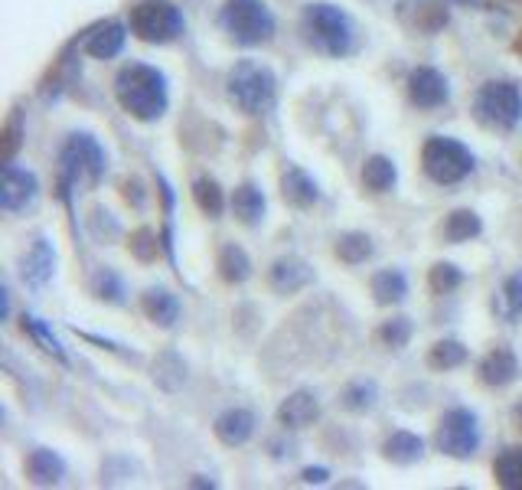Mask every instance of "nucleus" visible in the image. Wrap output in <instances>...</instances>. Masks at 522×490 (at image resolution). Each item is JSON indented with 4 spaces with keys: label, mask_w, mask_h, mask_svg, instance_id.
<instances>
[{
    "label": "nucleus",
    "mask_w": 522,
    "mask_h": 490,
    "mask_svg": "<svg viewBox=\"0 0 522 490\" xmlns=\"http://www.w3.org/2000/svg\"><path fill=\"white\" fill-rule=\"evenodd\" d=\"M118 105L138 121H157L167 112V79L154 66H124L115 79Z\"/></svg>",
    "instance_id": "1"
},
{
    "label": "nucleus",
    "mask_w": 522,
    "mask_h": 490,
    "mask_svg": "<svg viewBox=\"0 0 522 490\" xmlns=\"http://www.w3.org/2000/svg\"><path fill=\"white\" fill-rule=\"evenodd\" d=\"M275 72L252 59H242L239 66L229 72V102L245 115H261L275 105Z\"/></svg>",
    "instance_id": "2"
},
{
    "label": "nucleus",
    "mask_w": 522,
    "mask_h": 490,
    "mask_svg": "<svg viewBox=\"0 0 522 490\" xmlns=\"http://www.w3.org/2000/svg\"><path fill=\"white\" fill-rule=\"evenodd\" d=\"M304 33L307 40L327 56H346L353 49V23L333 4H307Z\"/></svg>",
    "instance_id": "3"
},
{
    "label": "nucleus",
    "mask_w": 522,
    "mask_h": 490,
    "mask_svg": "<svg viewBox=\"0 0 522 490\" xmlns=\"http://www.w3.org/2000/svg\"><path fill=\"white\" fill-rule=\"evenodd\" d=\"M219 20L239 46H261L275 36V17L261 0H226Z\"/></svg>",
    "instance_id": "4"
},
{
    "label": "nucleus",
    "mask_w": 522,
    "mask_h": 490,
    "mask_svg": "<svg viewBox=\"0 0 522 490\" xmlns=\"http://www.w3.org/2000/svg\"><path fill=\"white\" fill-rule=\"evenodd\" d=\"M421 167L434 183L451 187V183H461L474 170V154L454 138H428L421 147Z\"/></svg>",
    "instance_id": "5"
},
{
    "label": "nucleus",
    "mask_w": 522,
    "mask_h": 490,
    "mask_svg": "<svg viewBox=\"0 0 522 490\" xmlns=\"http://www.w3.org/2000/svg\"><path fill=\"white\" fill-rule=\"evenodd\" d=\"M131 33L144 43H173L183 33V14L170 0H141L131 7Z\"/></svg>",
    "instance_id": "6"
},
{
    "label": "nucleus",
    "mask_w": 522,
    "mask_h": 490,
    "mask_svg": "<svg viewBox=\"0 0 522 490\" xmlns=\"http://www.w3.org/2000/svg\"><path fill=\"white\" fill-rule=\"evenodd\" d=\"M474 112L487 128L509 131L522 118V92L513 82H487L474 98Z\"/></svg>",
    "instance_id": "7"
},
{
    "label": "nucleus",
    "mask_w": 522,
    "mask_h": 490,
    "mask_svg": "<svg viewBox=\"0 0 522 490\" xmlns=\"http://www.w3.org/2000/svg\"><path fill=\"white\" fill-rule=\"evenodd\" d=\"M105 174V151L92 134H72L69 144L62 147V183L85 180L98 183Z\"/></svg>",
    "instance_id": "8"
},
{
    "label": "nucleus",
    "mask_w": 522,
    "mask_h": 490,
    "mask_svg": "<svg viewBox=\"0 0 522 490\" xmlns=\"http://www.w3.org/2000/svg\"><path fill=\"white\" fill-rule=\"evenodd\" d=\"M438 448L451 458H474L480 448L477 415L470 409L444 412V419L438 425Z\"/></svg>",
    "instance_id": "9"
},
{
    "label": "nucleus",
    "mask_w": 522,
    "mask_h": 490,
    "mask_svg": "<svg viewBox=\"0 0 522 490\" xmlns=\"http://www.w3.org/2000/svg\"><path fill=\"white\" fill-rule=\"evenodd\" d=\"M36 200V177L30 170L4 164V183H0V206L7 213H20Z\"/></svg>",
    "instance_id": "10"
},
{
    "label": "nucleus",
    "mask_w": 522,
    "mask_h": 490,
    "mask_svg": "<svg viewBox=\"0 0 522 490\" xmlns=\"http://www.w3.org/2000/svg\"><path fill=\"white\" fill-rule=\"evenodd\" d=\"M408 98L418 108H441L451 98V89H447V79L438 69L421 66L408 76Z\"/></svg>",
    "instance_id": "11"
},
{
    "label": "nucleus",
    "mask_w": 522,
    "mask_h": 490,
    "mask_svg": "<svg viewBox=\"0 0 522 490\" xmlns=\"http://www.w3.org/2000/svg\"><path fill=\"white\" fill-rule=\"evenodd\" d=\"M320 419V402L314 392H294L281 402L278 409V422L288 425V428H307Z\"/></svg>",
    "instance_id": "12"
},
{
    "label": "nucleus",
    "mask_w": 522,
    "mask_h": 490,
    "mask_svg": "<svg viewBox=\"0 0 522 490\" xmlns=\"http://www.w3.org/2000/svg\"><path fill=\"white\" fill-rule=\"evenodd\" d=\"M516 376H519V363L513 357V350H506V347L490 350L487 357H483V363H480V379L487 386H493V389L509 386Z\"/></svg>",
    "instance_id": "13"
},
{
    "label": "nucleus",
    "mask_w": 522,
    "mask_h": 490,
    "mask_svg": "<svg viewBox=\"0 0 522 490\" xmlns=\"http://www.w3.org/2000/svg\"><path fill=\"white\" fill-rule=\"evenodd\" d=\"M252 432H255V415L245 409H229L216 419V438L229 448L245 445V441L252 438Z\"/></svg>",
    "instance_id": "14"
},
{
    "label": "nucleus",
    "mask_w": 522,
    "mask_h": 490,
    "mask_svg": "<svg viewBox=\"0 0 522 490\" xmlns=\"http://www.w3.org/2000/svg\"><path fill=\"white\" fill-rule=\"evenodd\" d=\"M281 193H284V200H288L291 206H297V210H310V206L320 200L317 183L310 180L301 167L284 170V174H281Z\"/></svg>",
    "instance_id": "15"
},
{
    "label": "nucleus",
    "mask_w": 522,
    "mask_h": 490,
    "mask_svg": "<svg viewBox=\"0 0 522 490\" xmlns=\"http://www.w3.org/2000/svg\"><path fill=\"white\" fill-rule=\"evenodd\" d=\"M53 265H56V255H53V245H49L46 239H36L30 245V252L23 255V281H30L33 288H40L49 281V275H53Z\"/></svg>",
    "instance_id": "16"
},
{
    "label": "nucleus",
    "mask_w": 522,
    "mask_h": 490,
    "mask_svg": "<svg viewBox=\"0 0 522 490\" xmlns=\"http://www.w3.org/2000/svg\"><path fill=\"white\" fill-rule=\"evenodd\" d=\"M268 281H271V288H275V291L294 294V291H301V288L310 285V281H314V272H310L301 259H281V262L271 265Z\"/></svg>",
    "instance_id": "17"
},
{
    "label": "nucleus",
    "mask_w": 522,
    "mask_h": 490,
    "mask_svg": "<svg viewBox=\"0 0 522 490\" xmlns=\"http://www.w3.org/2000/svg\"><path fill=\"white\" fill-rule=\"evenodd\" d=\"M141 308L147 314V321H154L160 327H173V324H177V317H180V301L173 298L170 291H160V288L144 291Z\"/></svg>",
    "instance_id": "18"
},
{
    "label": "nucleus",
    "mask_w": 522,
    "mask_h": 490,
    "mask_svg": "<svg viewBox=\"0 0 522 490\" xmlns=\"http://www.w3.org/2000/svg\"><path fill=\"white\" fill-rule=\"evenodd\" d=\"M232 213L242 219L245 226H258L261 219H265V196H261L258 187L252 183H245L232 193Z\"/></svg>",
    "instance_id": "19"
},
{
    "label": "nucleus",
    "mask_w": 522,
    "mask_h": 490,
    "mask_svg": "<svg viewBox=\"0 0 522 490\" xmlns=\"http://www.w3.org/2000/svg\"><path fill=\"white\" fill-rule=\"evenodd\" d=\"M27 474L33 484H56L62 481V474H66V464H62V458L53 455V451L40 448L27 458Z\"/></svg>",
    "instance_id": "20"
},
{
    "label": "nucleus",
    "mask_w": 522,
    "mask_h": 490,
    "mask_svg": "<svg viewBox=\"0 0 522 490\" xmlns=\"http://www.w3.org/2000/svg\"><path fill=\"white\" fill-rule=\"evenodd\" d=\"M382 451H385V458L395 461V464H415L421 455H425V441L412 432H395L382 445Z\"/></svg>",
    "instance_id": "21"
},
{
    "label": "nucleus",
    "mask_w": 522,
    "mask_h": 490,
    "mask_svg": "<svg viewBox=\"0 0 522 490\" xmlns=\"http://www.w3.org/2000/svg\"><path fill=\"white\" fill-rule=\"evenodd\" d=\"M124 27L121 23H105V27H98L92 33V40L85 43V49L95 56V59H111V56H118L121 53V46H124Z\"/></svg>",
    "instance_id": "22"
},
{
    "label": "nucleus",
    "mask_w": 522,
    "mask_h": 490,
    "mask_svg": "<svg viewBox=\"0 0 522 490\" xmlns=\"http://www.w3.org/2000/svg\"><path fill=\"white\" fill-rule=\"evenodd\" d=\"M493 477L496 484L506 490H519L522 487V448H506L496 455L493 461Z\"/></svg>",
    "instance_id": "23"
},
{
    "label": "nucleus",
    "mask_w": 522,
    "mask_h": 490,
    "mask_svg": "<svg viewBox=\"0 0 522 490\" xmlns=\"http://www.w3.org/2000/svg\"><path fill=\"white\" fill-rule=\"evenodd\" d=\"M372 294H376L379 304H399L408 294V281L395 268H385V272L372 275Z\"/></svg>",
    "instance_id": "24"
},
{
    "label": "nucleus",
    "mask_w": 522,
    "mask_h": 490,
    "mask_svg": "<svg viewBox=\"0 0 522 490\" xmlns=\"http://www.w3.org/2000/svg\"><path fill=\"white\" fill-rule=\"evenodd\" d=\"M219 275L226 278L229 285H242V281L252 275V262H248V255L239 245H226V249L219 252Z\"/></svg>",
    "instance_id": "25"
},
{
    "label": "nucleus",
    "mask_w": 522,
    "mask_h": 490,
    "mask_svg": "<svg viewBox=\"0 0 522 490\" xmlns=\"http://www.w3.org/2000/svg\"><path fill=\"white\" fill-rule=\"evenodd\" d=\"M395 164L389 161V157H369L366 167H363V183L372 190V193H385L395 187Z\"/></svg>",
    "instance_id": "26"
},
{
    "label": "nucleus",
    "mask_w": 522,
    "mask_h": 490,
    "mask_svg": "<svg viewBox=\"0 0 522 490\" xmlns=\"http://www.w3.org/2000/svg\"><path fill=\"white\" fill-rule=\"evenodd\" d=\"M480 216L477 213H470V210H457L447 216V223H444V239L447 242H467V239H474L480 236Z\"/></svg>",
    "instance_id": "27"
},
{
    "label": "nucleus",
    "mask_w": 522,
    "mask_h": 490,
    "mask_svg": "<svg viewBox=\"0 0 522 490\" xmlns=\"http://www.w3.org/2000/svg\"><path fill=\"white\" fill-rule=\"evenodd\" d=\"M467 360V347L457 340H441L434 343L431 353H428V366L431 370H454V366H461Z\"/></svg>",
    "instance_id": "28"
},
{
    "label": "nucleus",
    "mask_w": 522,
    "mask_h": 490,
    "mask_svg": "<svg viewBox=\"0 0 522 490\" xmlns=\"http://www.w3.org/2000/svg\"><path fill=\"white\" fill-rule=\"evenodd\" d=\"M372 255V242L363 232H350V236H340L337 239V259L346 262V265H359L366 262Z\"/></svg>",
    "instance_id": "29"
},
{
    "label": "nucleus",
    "mask_w": 522,
    "mask_h": 490,
    "mask_svg": "<svg viewBox=\"0 0 522 490\" xmlns=\"http://www.w3.org/2000/svg\"><path fill=\"white\" fill-rule=\"evenodd\" d=\"M193 200H196V206H200V210H203L206 216H219L222 206H226V200H222L219 183L209 180V177H203V180L193 183Z\"/></svg>",
    "instance_id": "30"
},
{
    "label": "nucleus",
    "mask_w": 522,
    "mask_h": 490,
    "mask_svg": "<svg viewBox=\"0 0 522 490\" xmlns=\"http://www.w3.org/2000/svg\"><path fill=\"white\" fill-rule=\"evenodd\" d=\"M428 285H431L434 294H451L454 288H461V285H464V275H461V268H457V265L438 262V265L431 268Z\"/></svg>",
    "instance_id": "31"
},
{
    "label": "nucleus",
    "mask_w": 522,
    "mask_h": 490,
    "mask_svg": "<svg viewBox=\"0 0 522 490\" xmlns=\"http://www.w3.org/2000/svg\"><path fill=\"white\" fill-rule=\"evenodd\" d=\"M92 291L98 294L102 301H111V304H121L124 298V285H121V278L111 272V268H98L95 278H92Z\"/></svg>",
    "instance_id": "32"
},
{
    "label": "nucleus",
    "mask_w": 522,
    "mask_h": 490,
    "mask_svg": "<svg viewBox=\"0 0 522 490\" xmlns=\"http://www.w3.org/2000/svg\"><path fill=\"white\" fill-rule=\"evenodd\" d=\"M343 406L353 412H366L376 406V383H353L343 392Z\"/></svg>",
    "instance_id": "33"
},
{
    "label": "nucleus",
    "mask_w": 522,
    "mask_h": 490,
    "mask_svg": "<svg viewBox=\"0 0 522 490\" xmlns=\"http://www.w3.org/2000/svg\"><path fill=\"white\" fill-rule=\"evenodd\" d=\"M23 330H27V334L36 340V343H40V347L49 353V357H56V360H66V353H62V343L53 337V334H49V330H46V324H40V321H36V317H23Z\"/></svg>",
    "instance_id": "34"
},
{
    "label": "nucleus",
    "mask_w": 522,
    "mask_h": 490,
    "mask_svg": "<svg viewBox=\"0 0 522 490\" xmlns=\"http://www.w3.org/2000/svg\"><path fill=\"white\" fill-rule=\"evenodd\" d=\"M385 347H405L408 343V337H412V324L405 321V317H395V321H385L382 327H379V334H376Z\"/></svg>",
    "instance_id": "35"
},
{
    "label": "nucleus",
    "mask_w": 522,
    "mask_h": 490,
    "mask_svg": "<svg viewBox=\"0 0 522 490\" xmlns=\"http://www.w3.org/2000/svg\"><path fill=\"white\" fill-rule=\"evenodd\" d=\"M128 249H131L134 259L151 262V259H157V236H154L151 229H138V232H134V236H131Z\"/></svg>",
    "instance_id": "36"
},
{
    "label": "nucleus",
    "mask_w": 522,
    "mask_h": 490,
    "mask_svg": "<svg viewBox=\"0 0 522 490\" xmlns=\"http://www.w3.org/2000/svg\"><path fill=\"white\" fill-rule=\"evenodd\" d=\"M444 23H447V10L438 7V4H425V7H421V14L415 17V27H418V30H425V33L441 30Z\"/></svg>",
    "instance_id": "37"
},
{
    "label": "nucleus",
    "mask_w": 522,
    "mask_h": 490,
    "mask_svg": "<svg viewBox=\"0 0 522 490\" xmlns=\"http://www.w3.org/2000/svg\"><path fill=\"white\" fill-rule=\"evenodd\" d=\"M503 298H506V311L509 314H522V272L506 281Z\"/></svg>",
    "instance_id": "38"
},
{
    "label": "nucleus",
    "mask_w": 522,
    "mask_h": 490,
    "mask_svg": "<svg viewBox=\"0 0 522 490\" xmlns=\"http://www.w3.org/2000/svg\"><path fill=\"white\" fill-rule=\"evenodd\" d=\"M17 147H20V128H17V121H10V125L4 128V164H10V157L17 154Z\"/></svg>",
    "instance_id": "39"
},
{
    "label": "nucleus",
    "mask_w": 522,
    "mask_h": 490,
    "mask_svg": "<svg viewBox=\"0 0 522 490\" xmlns=\"http://www.w3.org/2000/svg\"><path fill=\"white\" fill-rule=\"evenodd\" d=\"M304 481H310V484L327 481V471H323V468H310V471H304Z\"/></svg>",
    "instance_id": "40"
},
{
    "label": "nucleus",
    "mask_w": 522,
    "mask_h": 490,
    "mask_svg": "<svg viewBox=\"0 0 522 490\" xmlns=\"http://www.w3.org/2000/svg\"><path fill=\"white\" fill-rule=\"evenodd\" d=\"M513 419H516V428H522V402L513 409Z\"/></svg>",
    "instance_id": "41"
},
{
    "label": "nucleus",
    "mask_w": 522,
    "mask_h": 490,
    "mask_svg": "<svg viewBox=\"0 0 522 490\" xmlns=\"http://www.w3.org/2000/svg\"><path fill=\"white\" fill-rule=\"evenodd\" d=\"M513 49H516V53H519V56H522V33H519V36H516V43H513Z\"/></svg>",
    "instance_id": "42"
},
{
    "label": "nucleus",
    "mask_w": 522,
    "mask_h": 490,
    "mask_svg": "<svg viewBox=\"0 0 522 490\" xmlns=\"http://www.w3.org/2000/svg\"><path fill=\"white\" fill-rule=\"evenodd\" d=\"M513 4H522V0H513Z\"/></svg>",
    "instance_id": "43"
}]
</instances>
